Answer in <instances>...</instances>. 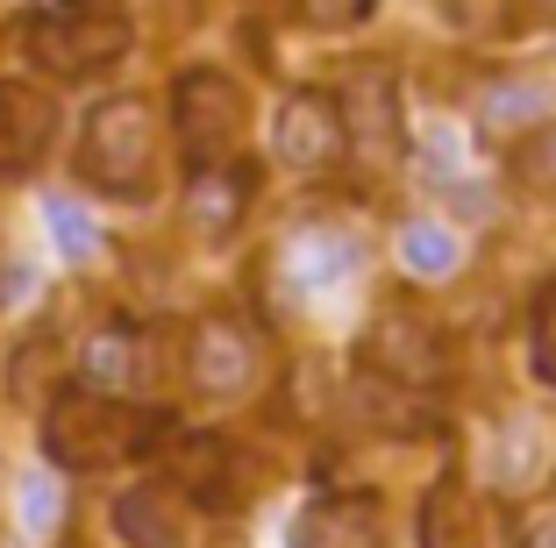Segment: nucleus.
Here are the masks:
<instances>
[{
	"label": "nucleus",
	"mask_w": 556,
	"mask_h": 548,
	"mask_svg": "<svg viewBox=\"0 0 556 548\" xmlns=\"http://www.w3.org/2000/svg\"><path fill=\"white\" fill-rule=\"evenodd\" d=\"M243 122H250V100L243 86L229 79V72H186L179 86H172V129H179V150L193 171H207V164H229L236 143H243Z\"/></svg>",
	"instance_id": "nucleus-4"
},
{
	"label": "nucleus",
	"mask_w": 556,
	"mask_h": 548,
	"mask_svg": "<svg viewBox=\"0 0 556 548\" xmlns=\"http://www.w3.org/2000/svg\"><path fill=\"white\" fill-rule=\"evenodd\" d=\"M186 221H193V235H229V228L243 221V178L222 171V164L193 171V193H186Z\"/></svg>",
	"instance_id": "nucleus-16"
},
{
	"label": "nucleus",
	"mask_w": 556,
	"mask_h": 548,
	"mask_svg": "<svg viewBox=\"0 0 556 548\" xmlns=\"http://www.w3.org/2000/svg\"><path fill=\"white\" fill-rule=\"evenodd\" d=\"M421 548H485V520H478V499L457 477H442L421 499Z\"/></svg>",
	"instance_id": "nucleus-15"
},
{
	"label": "nucleus",
	"mask_w": 556,
	"mask_h": 548,
	"mask_svg": "<svg viewBox=\"0 0 556 548\" xmlns=\"http://www.w3.org/2000/svg\"><path fill=\"white\" fill-rule=\"evenodd\" d=\"M350 150V122L336 107V93L321 86H293V93L278 100V122H271V157L286 171H328V164H343Z\"/></svg>",
	"instance_id": "nucleus-5"
},
{
	"label": "nucleus",
	"mask_w": 556,
	"mask_h": 548,
	"mask_svg": "<svg viewBox=\"0 0 556 548\" xmlns=\"http://www.w3.org/2000/svg\"><path fill=\"white\" fill-rule=\"evenodd\" d=\"M293 548H386V520H378V499H357V492H328L307 513L293 520Z\"/></svg>",
	"instance_id": "nucleus-12"
},
{
	"label": "nucleus",
	"mask_w": 556,
	"mask_h": 548,
	"mask_svg": "<svg viewBox=\"0 0 556 548\" xmlns=\"http://www.w3.org/2000/svg\"><path fill=\"white\" fill-rule=\"evenodd\" d=\"M535 371L556 385V300H542V307H535Z\"/></svg>",
	"instance_id": "nucleus-27"
},
{
	"label": "nucleus",
	"mask_w": 556,
	"mask_h": 548,
	"mask_svg": "<svg viewBox=\"0 0 556 548\" xmlns=\"http://www.w3.org/2000/svg\"><path fill=\"white\" fill-rule=\"evenodd\" d=\"M442 15L457 36H500L514 29V0H442Z\"/></svg>",
	"instance_id": "nucleus-23"
},
{
	"label": "nucleus",
	"mask_w": 556,
	"mask_h": 548,
	"mask_svg": "<svg viewBox=\"0 0 556 548\" xmlns=\"http://www.w3.org/2000/svg\"><path fill=\"white\" fill-rule=\"evenodd\" d=\"M172 484H179L193 506H207V513H236V506L257 492V463H250L229 435L193 428V435L172 442Z\"/></svg>",
	"instance_id": "nucleus-7"
},
{
	"label": "nucleus",
	"mask_w": 556,
	"mask_h": 548,
	"mask_svg": "<svg viewBox=\"0 0 556 548\" xmlns=\"http://www.w3.org/2000/svg\"><path fill=\"white\" fill-rule=\"evenodd\" d=\"M164 435V420L143 413V406H129L122 392H58V399L43 406V428H36V442H43V456L58 470H100V463H129V456H143L150 442Z\"/></svg>",
	"instance_id": "nucleus-1"
},
{
	"label": "nucleus",
	"mask_w": 556,
	"mask_h": 548,
	"mask_svg": "<svg viewBox=\"0 0 556 548\" xmlns=\"http://www.w3.org/2000/svg\"><path fill=\"white\" fill-rule=\"evenodd\" d=\"M50 136H58V93L36 79H0V178L36 171Z\"/></svg>",
	"instance_id": "nucleus-9"
},
{
	"label": "nucleus",
	"mask_w": 556,
	"mask_h": 548,
	"mask_svg": "<svg viewBox=\"0 0 556 548\" xmlns=\"http://www.w3.org/2000/svg\"><path fill=\"white\" fill-rule=\"evenodd\" d=\"M143 335H129V328H108V335H93V349H86V378H93L100 392H129L143 385Z\"/></svg>",
	"instance_id": "nucleus-18"
},
{
	"label": "nucleus",
	"mask_w": 556,
	"mask_h": 548,
	"mask_svg": "<svg viewBox=\"0 0 556 548\" xmlns=\"http://www.w3.org/2000/svg\"><path fill=\"white\" fill-rule=\"evenodd\" d=\"M115 534L129 548H193V499L179 484H129L115 499Z\"/></svg>",
	"instance_id": "nucleus-10"
},
{
	"label": "nucleus",
	"mask_w": 556,
	"mask_h": 548,
	"mask_svg": "<svg viewBox=\"0 0 556 548\" xmlns=\"http://www.w3.org/2000/svg\"><path fill=\"white\" fill-rule=\"evenodd\" d=\"M79 178L115 200H143L157 178V107L143 93H115L79 129Z\"/></svg>",
	"instance_id": "nucleus-2"
},
{
	"label": "nucleus",
	"mask_w": 556,
	"mask_h": 548,
	"mask_svg": "<svg viewBox=\"0 0 556 548\" xmlns=\"http://www.w3.org/2000/svg\"><path fill=\"white\" fill-rule=\"evenodd\" d=\"M400 264H407L414 278H450L464 264V250H457V235L442 221H407L400 228Z\"/></svg>",
	"instance_id": "nucleus-19"
},
{
	"label": "nucleus",
	"mask_w": 556,
	"mask_h": 548,
	"mask_svg": "<svg viewBox=\"0 0 556 548\" xmlns=\"http://www.w3.org/2000/svg\"><path fill=\"white\" fill-rule=\"evenodd\" d=\"M478 122H485L492 136H521L542 122V86H492L485 100H478Z\"/></svg>",
	"instance_id": "nucleus-21"
},
{
	"label": "nucleus",
	"mask_w": 556,
	"mask_h": 548,
	"mask_svg": "<svg viewBox=\"0 0 556 548\" xmlns=\"http://www.w3.org/2000/svg\"><path fill=\"white\" fill-rule=\"evenodd\" d=\"M43 221H50V235H58V257L86 264L100 250V228L86 221V207H72V200H43Z\"/></svg>",
	"instance_id": "nucleus-22"
},
{
	"label": "nucleus",
	"mask_w": 556,
	"mask_h": 548,
	"mask_svg": "<svg viewBox=\"0 0 556 548\" xmlns=\"http://www.w3.org/2000/svg\"><path fill=\"white\" fill-rule=\"evenodd\" d=\"M186 378H193V392H207V399L250 392V378H257V342H250V328L229 321V314L193 321V335H186Z\"/></svg>",
	"instance_id": "nucleus-8"
},
{
	"label": "nucleus",
	"mask_w": 556,
	"mask_h": 548,
	"mask_svg": "<svg viewBox=\"0 0 556 548\" xmlns=\"http://www.w3.org/2000/svg\"><path fill=\"white\" fill-rule=\"evenodd\" d=\"M43 378H58V335H50V328H29V335L15 342V356H8V399H22V406L43 413L50 406Z\"/></svg>",
	"instance_id": "nucleus-17"
},
{
	"label": "nucleus",
	"mask_w": 556,
	"mask_h": 548,
	"mask_svg": "<svg viewBox=\"0 0 556 548\" xmlns=\"http://www.w3.org/2000/svg\"><path fill=\"white\" fill-rule=\"evenodd\" d=\"M22 513H29V534H50V520H58V484H50V477H29Z\"/></svg>",
	"instance_id": "nucleus-26"
},
{
	"label": "nucleus",
	"mask_w": 556,
	"mask_h": 548,
	"mask_svg": "<svg viewBox=\"0 0 556 548\" xmlns=\"http://www.w3.org/2000/svg\"><path fill=\"white\" fill-rule=\"evenodd\" d=\"M336 107H343L357 143H393L400 136V86L378 58H357V65L336 72Z\"/></svg>",
	"instance_id": "nucleus-11"
},
{
	"label": "nucleus",
	"mask_w": 556,
	"mask_h": 548,
	"mask_svg": "<svg viewBox=\"0 0 556 548\" xmlns=\"http://www.w3.org/2000/svg\"><path fill=\"white\" fill-rule=\"evenodd\" d=\"M300 22H314V29H350V22L371 15V0H293Z\"/></svg>",
	"instance_id": "nucleus-24"
},
{
	"label": "nucleus",
	"mask_w": 556,
	"mask_h": 548,
	"mask_svg": "<svg viewBox=\"0 0 556 548\" xmlns=\"http://www.w3.org/2000/svg\"><path fill=\"white\" fill-rule=\"evenodd\" d=\"M507 171L521 178V186H535V193H556V122H535V129L514 136Z\"/></svg>",
	"instance_id": "nucleus-20"
},
{
	"label": "nucleus",
	"mask_w": 556,
	"mask_h": 548,
	"mask_svg": "<svg viewBox=\"0 0 556 548\" xmlns=\"http://www.w3.org/2000/svg\"><path fill=\"white\" fill-rule=\"evenodd\" d=\"M514 548H556V499H535L514 520Z\"/></svg>",
	"instance_id": "nucleus-25"
},
{
	"label": "nucleus",
	"mask_w": 556,
	"mask_h": 548,
	"mask_svg": "<svg viewBox=\"0 0 556 548\" xmlns=\"http://www.w3.org/2000/svg\"><path fill=\"white\" fill-rule=\"evenodd\" d=\"M364 371L386 378V385H407V392H428L450 378V349L442 335L407 307H386L371 328H364Z\"/></svg>",
	"instance_id": "nucleus-6"
},
{
	"label": "nucleus",
	"mask_w": 556,
	"mask_h": 548,
	"mask_svg": "<svg viewBox=\"0 0 556 548\" xmlns=\"http://www.w3.org/2000/svg\"><path fill=\"white\" fill-rule=\"evenodd\" d=\"M22 43L50 79H86V72H108L129 50V15L108 0H65L58 15H36Z\"/></svg>",
	"instance_id": "nucleus-3"
},
{
	"label": "nucleus",
	"mask_w": 556,
	"mask_h": 548,
	"mask_svg": "<svg viewBox=\"0 0 556 548\" xmlns=\"http://www.w3.org/2000/svg\"><path fill=\"white\" fill-rule=\"evenodd\" d=\"M350 264H357V250H350L336 228H307V235H293L278 250V285L293 292V300H314V292H328L336 278H350Z\"/></svg>",
	"instance_id": "nucleus-13"
},
{
	"label": "nucleus",
	"mask_w": 556,
	"mask_h": 548,
	"mask_svg": "<svg viewBox=\"0 0 556 548\" xmlns=\"http://www.w3.org/2000/svg\"><path fill=\"white\" fill-rule=\"evenodd\" d=\"M556 449H549V420L542 413H514L507 428H500V449H492V470H500V484H514V492H535L542 477H549Z\"/></svg>",
	"instance_id": "nucleus-14"
}]
</instances>
